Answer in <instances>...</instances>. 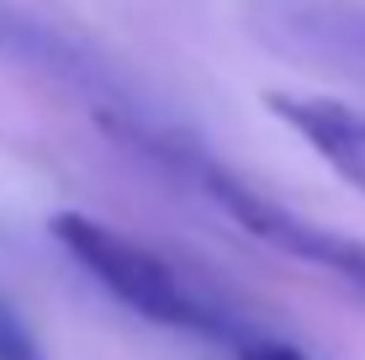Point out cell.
Here are the masks:
<instances>
[{
  "mask_svg": "<svg viewBox=\"0 0 365 360\" xmlns=\"http://www.w3.org/2000/svg\"><path fill=\"white\" fill-rule=\"evenodd\" d=\"M48 233H53L58 250H64L111 302H122L128 313L143 318V324L196 334V339L228 344V350H238V344L255 334L249 324H238V313L217 292H207L196 276H185V270L175 265V259H165L159 250L117 233L111 222L85 217V212H58L48 222Z\"/></svg>",
  "mask_w": 365,
  "mask_h": 360,
  "instance_id": "cell-1",
  "label": "cell"
},
{
  "mask_svg": "<svg viewBox=\"0 0 365 360\" xmlns=\"http://www.w3.org/2000/svg\"><path fill=\"white\" fill-rule=\"evenodd\" d=\"M270 111L297 133L323 165L344 185L365 196V111L339 101V96H302V91H275Z\"/></svg>",
  "mask_w": 365,
  "mask_h": 360,
  "instance_id": "cell-2",
  "label": "cell"
},
{
  "mask_svg": "<svg viewBox=\"0 0 365 360\" xmlns=\"http://www.w3.org/2000/svg\"><path fill=\"white\" fill-rule=\"evenodd\" d=\"M0 53L27 64V69L53 74V80H69V85H80V91H101V85L111 91V80L101 74V64L74 37L43 27L37 16H27L21 6H6V0H0Z\"/></svg>",
  "mask_w": 365,
  "mask_h": 360,
  "instance_id": "cell-3",
  "label": "cell"
},
{
  "mask_svg": "<svg viewBox=\"0 0 365 360\" xmlns=\"http://www.w3.org/2000/svg\"><path fill=\"white\" fill-rule=\"evenodd\" d=\"M0 360H43V350H37L27 318L11 307V297L0 292Z\"/></svg>",
  "mask_w": 365,
  "mask_h": 360,
  "instance_id": "cell-4",
  "label": "cell"
},
{
  "mask_svg": "<svg viewBox=\"0 0 365 360\" xmlns=\"http://www.w3.org/2000/svg\"><path fill=\"white\" fill-rule=\"evenodd\" d=\"M233 360H307V355H302L297 344L275 339V334H249V339L233 350Z\"/></svg>",
  "mask_w": 365,
  "mask_h": 360,
  "instance_id": "cell-5",
  "label": "cell"
},
{
  "mask_svg": "<svg viewBox=\"0 0 365 360\" xmlns=\"http://www.w3.org/2000/svg\"><path fill=\"white\" fill-rule=\"evenodd\" d=\"M349 287H355V292H360V297H365V265H360V270H355V276H349Z\"/></svg>",
  "mask_w": 365,
  "mask_h": 360,
  "instance_id": "cell-6",
  "label": "cell"
}]
</instances>
